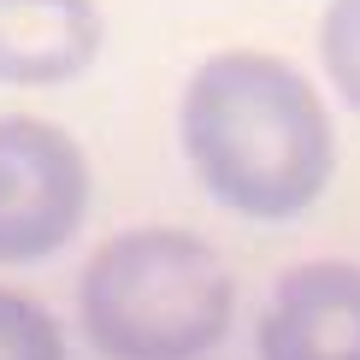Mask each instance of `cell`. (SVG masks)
<instances>
[{"instance_id":"5","label":"cell","mask_w":360,"mask_h":360,"mask_svg":"<svg viewBox=\"0 0 360 360\" xmlns=\"http://www.w3.org/2000/svg\"><path fill=\"white\" fill-rule=\"evenodd\" d=\"M101 53L95 0H0V83H71Z\"/></svg>"},{"instance_id":"4","label":"cell","mask_w":360,"mask_h":360,"mask_svg":"<svg viewBox=\"0 0 360 360\" xmlns=\"http://www.w3.org/2000/svg\"><path fill=\"white\" fill-rule=\"evenodd\" d=\"M260 360H360V266L313 260L283 272L260 313Z\"/></svg>"},{"instance_id":"1","label":"cell","mask_w":360,"mask_h":360,"mask_svg":"<svg viewBox=\"0 0 360 360\" xmlns=\"http://www.w3.org/2000/svg\"><path fill=\"white\" fill-rule=\"evenodd\" d=\"M184 154L201 189L243 219H295L331 184L337 142L325 101L278 53L231 48L184 89Z\"/></svg>"},{"instance_id":"2","label":"cell","mask_w":360,"mask_h":360,"mask_svg":"<svg viewBox=\"0 0 360 360\" xmlns=\"http://www.w3.org/2000/svg\"><path fill=\"white\" fill-rule=\"evenodd\" d=\"M231 272L189 231H124L83 266V331L107 360H201L231 325Z\"/></svg>"},{"instance_id":"7","label":"cell","mask_w":360,"mask_h":360,"mask_svg":"<svg viewBox=\"0 0 360 360\" xmlns=\"http://www.w3.org/2000/svg\"><path fill=\"white\" fill-rule=\"evenodd\" d=\"M0 360H65L59 325L30 295L0 290Z\"/></svg>"},{"instance_id":"3","label":"cell","mask_w":360,"mask_h":360,"mask_svg":"<svg viewBox=\"0 0 360 360\" xmlns=\"http://www.w3.org/2000/svg\"><path fill=\"white\" fill-rule=\"evenodd\" d=\"M89 213V160L59 124L0 118V266L48 260Z\"/></svg>"},{"instance_id":"6","label":"cell","mask_w":360,"mask_h":360,"mask_svg":"<svg viewBox=\"0 0 360 360\" xmlns=\"http://www.w3.org/2000/svg\"><path fill=\"white\" fill-rule=\"evenodd\" d=\"M319 59L331 71V89L360 112V0H331L319 18Z\"/></svg>"}]
</instances>
